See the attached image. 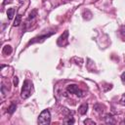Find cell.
<instances>
[{
  "mask_svg": "<svg viewBox=\"0 0 125 125\" xmlns=\"http://www.w3.org/2000/svg\"><path fill=\"white\" fill-rule=\"evenodd\" d=\"M66 91H67L68 93H70V94H73V95L79 97V98H82V97L85 96V95H84V92H83L76 84H70V85H68V86L66 87Z\"/></svg>",
  "mask_w": 125,
  "mask_h": 125,
  "instance_id": "3",
  "label": "cell"
},
{
  "mask_svg": "<svg viewBox=\"0 0 125 125\" xmlns=\"http://www.w3.org/2000/svg\"><path fill=\"white\" fill-rule=\"evenodd\" d=\"M68 30H64V32L58 38L57 40V44L60 47H64L66 45H68Z\"/></svg>",
  "mask_w": 125,
  "mask_h": 125,
  "instance_id": "4",
  "label": "cell"
},
{
  "mask_svg": "<svg viewBox=\"0 0 125 125\" xmlns=\"http://www.w3.org/2000/svg\"><path fill=\"white\" fill-rule=\"evenodd\" d=\"M36 16H37V10H32L30 13H29V15H28V18H27V21H32V20H34L35 18H36Z\"/></svg>",
  "mask_w": 125,
  "mask_h": 125,
  "instance_id": "12",
  "label": "cell"
},
{
  "mask_svg": "<svg viewBox=\"0 0 125 125\" xmlns=\"http://www.w3.org/2000/svg\"><path fill=\"white\" fill-rule=\"evenodd\" d=\"M12 51H13V50H12V47H11L10 45H5V46L3 47L2 54L5 55V56H7V55H11Z\"/></svg>",
  "mask_w": 125,
  "mask_h": 125,
  "instance_id": "8",
  "label": "cell"
},
{
  "mask_svg": "<svg viewBox=\"0 0 125 125\" xmlns=\"http://www.w3.org/2000/svg\"><path fill=\"white\" fill-rule=\"evenodd\" d=\"M54 33H55V32H54V31H52V32H50V33H47V34H44V35L36 36V37L32 38L31 40H29V41H28V43H27V45H30V44H34V43H41V42H43L45 39H47V38H49L50 36H52Z\"/></svg>",
  "mask_w": 125,
  "mask_h": 125,
  "instance_id": "5",
  "label": "cell"
},
{
  "mask_svg": "<svg viewBox=\"0 0 125 125\" xmlns=\"http://www.w3.org/2000/svg\"><path fill=\"white\" fill-rule=\"evenodd\" d=\"M16 108H17V104L16 103H12L10 104V106L8 107V112L10 114H13L15 111H16Z\"/></svg>",
  "mask_w": 125,
  "mask_h": 125,
  "instance_id": "13",
  "label": "cell"
},
{
  "mask_svg": "<svg viewBox=\"0 0 125 125\" xmlns=\"http://www.w3.org/2000/svg\"><path fill=\"white\" fill-rule=\"evenodd\" d=\"M104 104H96L95 105H94V109L97 111V112H103L104 110Z\"/></svg>",
  "mask_w": 125,
  "mask_h": 125,
  "instance_id": "9",
  "label": "cell"
},
{
  "mask_svg": "<svg viewBox=\"0 0 125 125\" xmlns=\"http://www.w3.org/2000/svg\"><path fill=\"white\" fill-rule=\"evenodd\" d=\"M120 124H125V119H124L123 121H121V123H120Z\"/></svg>",
  "mask_w": 125,
  "mask_h": 125,
  "instance_id": "20",
  "label": "cell"
},
{
  "mask_svg": "<svg viewBox=\"0 0 125 125\" xmlns=\"http://www.w3.org/2000/svg\"><path fill=\"white\" fill-rule=\"evenodd\" d=\"M21 16L20 14H18V15L16 16V19H15V21H14L13 25H14V26H19V25L21 24Z\"/></svg>",
  "mask_w": 125,
  "mask_h": 125,
  "instance_id": "11",
  "label": "cell"
},
{
  "mask_svg": "<svg viewBox=\"0 0 125 125\" xmlns=\"http://www.w3.org/2000/svg\"><path fill=\"white\" fill-rule=\"evenodd\" d=\"M84 124H86V125H87V124H91V125H95V124H96V122L88 118V119H85V120H84Z\"/></svg>",
  "mask_w": 125,
  "mask_h": 125,
  "instance_id": "15",
  "label": "cell"
},
{
  "mask_svg": "<svg viewBox=\"0 0 125 125\" xmlns=\"http://www.w3.org/2000/svg\"><path fill=\"white\" fill-rule=\"evenodd\" d=\"M13 83H14V86H18V84H19V78L17 77V76H15L14 77V80H13Z\"/></svg>",
  "mask_w": 125,
  "mask_h": 125,
  "instance_id": "16",
  "label": "cell"
},
{
  "mask_svg": "<svg viewBox=\"0 0 125 125\" xmlns=\"http://www.w3.org/2000/svg\"><path fill=\"white\" fill-rule=\"evenodd\" d=\"M63 123H65V124H74V119H73V117H68V119H65L63 121Z\"/></svg>",
  "mask_w": 125,
  "mask_h": 125,
  "instance_id": "14",
  "label": "cell"
},
{
  "mask_svg": "<svg viewBox=\"0 0 125 125\" xmlns=\"http://www.w3.org/2000/svg\"><path fill=\"white\" fill-rule=\"evenodd\" d=\"M87 111H88V104H82L78 107V112H79V114H81V115L86 114Z\"/></svg>",
  "mask_w": 125,
  "mask_h": 125,
  "instance_id": "6",
  "label": "cell"
},
{
  "mask_svg": "<svg viewBox=\"0 0 125 125\" xmlns=\"http://www.w3.org/2000/svg\"><path fill=\"white\" fill-rule=\"evenodd\" d=\"M121 81H122L123 83H125V72H123V73L121 74Z\"/></svg>",
  "mask_w": 125,
  "mask_h": 125,
  "instance_id": "18",
  "label": "cell"
},
{
  "mask_svg": "<svg viewBox=\"0 0 125 125\" xmlns=\"http://www.w3.org/2000/svg\"><path fill=\"white\" fill-rule=\"evenodd\" d=\"M12 2V0H4V2H3V6H5L7 3H11Z\"/></svg>",
  "mask_w": 125,
  "mask_h": 125,
  "instance_id": "19",
  "label": "cell"
},
{
  "mask_svg": "<svg viewBox=\"0 0 125 125\" xmlns=\"http://www.w3.org/2000/svg\"><path fill=\"white\" fill-rule=\"evenodd\" d=\"M120 104H121L122 105H125V94L122 96V98H121V100H120Z\"/></svg>",
  "mask_w": 125,
  "mask_h": 125,
  "instance_id": "17",
  "label": "cell"
},
{
  "mask_svg": "<svg viewBox=\"0 0 125 125\" xmlns=\"http://www.w3.org/2000/svg\"><path fill=\"white\" fill-rule=\"evenodd\" d=\"M32 89H33V84H32V82H31L29 79H25V80L23 81V85H22V87H21V97L23 100L29 98L30 95H31Z\"/></svg>",
  "mask_w": 125,
  "mask_h": 125,
  "instance_id": "1",
  "label": "cell"
},
{
  "mask_svg": "<svg viewBox=\"0 0 125 125\" xmlns=\"http://www.w3.org/2000/svg\"><path fill=\"white\" fill-rule=\"evenodd\" d=\"M104 122L107 123V124H114V123H115V120H114L113 115L107 113V114L104 116Z\"/></svg>",
  "mask_w": 125,
  "mask_h": 125,
  "instance_id": "7",
  "label": "cell"
},
{
  "mask_svg": "<svg viewBox=\"0 0 125 125\" xmlns=\"http://www.w3.org/2000/svg\"><path fill=\"white\" fill-rule=\"evenodd\" d=\"M15 12H16L15 8H10V9L7 10V16H8V19H9V20H12V19L14 18Z\"/></svg>",
  "mask_w": 125,
  "mask_h": 125,
  "instance_id": "10",
  "label": "cell"
},
{
  "mask_svg": "<svg viewBox=\"0 0 125 125\" xmlns=\"http://www.w3.org/2000/svg\"><path fill=\"white\" fill-rule=\"evenodd\" d=\"M51 122V113L49 109H44L38 116L37 119V123L40 125H46V124H50Z\"/></svg>",
  "mask_w": 125,
  "mask_h": 125,
  "instance_id": "2",
  "label": "cell"
}]
</instances>
